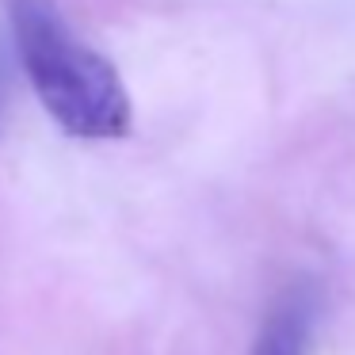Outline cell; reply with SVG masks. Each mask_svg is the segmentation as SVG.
Instances as JSON below:
<instances>
[{
	"instance_id": "obj_1",
	"label": "cell",
	"mask_w": 355,
	"mask_h": 355,
	"mask_svg": "<svg viewBox=\"0 0 355 355\" xmlns=\"http://www.w3.org/2000/svg\"><path fill=\"white\" fill-rule=\"evenodd\" d=\"M12 39L46 115L73 138H123L130 96L119 69L73 35L54 0H8Z\"/></svg>"
},
{
	"instance_id": "obj_3",
	"label": "cell",
	"mask_w": 355,
	"mask_h": 355,
	"mask_svg": "<svg viewBox=\"0 0 355 355\" xmlns=\"http://www.w3.org/2000/svg\"><path fill=\"white\" fill-rule=\"evenodd\" d=\"M4 73V69H0ZM0 111H4V77H0Z\"/></svg>"
},
{
	"instance_id": "obj_2",
	"label": "cell",
	"mask_w": 355,
	"mask_h": 355,
	"mask_svg": "<svg viewBox=\"0 0 355 355\" xmlns=\"http://www.w3.org/2000/svg\"><path fill=\"white\" fill-rule=\"evenodd\" d=\"M313 317H317L313 286H306V283L286 286L271 302V309L263 317L248 355H306L309 332H313Z\"/></svg>"
}]
</instances>
